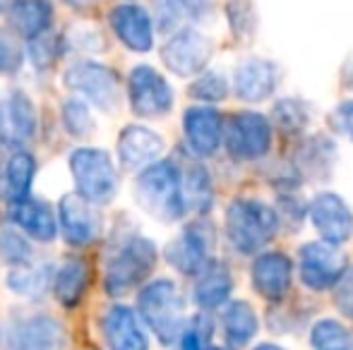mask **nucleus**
Masks as SVG:
<instances>
[{
	"label": "nucleus",
	"instance_id": "nucleus-1",
	"mask_svg": "<svg viewBox=\"0 0 353 350\" xmlns=\"http://www.w3.org/2000/svg\"><path fill=\"white\" fill-rule=\"evenodd\" d=\"M137 204L161 223H173L183 219L188 211L185 195H183V173L181 166L173 161H157L142 168L135 182Z\"/></svg>",
	"mask_w": 353,
	"mask_h": 350
},
{
	"label": "nucleus",
	"instance_id": "nucleus-2",
	"mask_svg": "<svg viewBox=\"0 0 353 350\" xmlns=\"http://www.w3.org/2000/svg\"><path fill=\"white\" fill-rule=\"evenodd\" d=\"M274 206L255 197H236L226 206V235L241 254H255L279 233Z\"/></svg>",
	"mask_w": 353,
	"mask_h": 350
},
{
	"label": "nucleus",
	"instance_id": "nucleus-3",
	"mask_svg": "<svg viewBox=\"0 0 353 350\" xmlns=\"http://www.w3.org/2000/svg\"><path fill=\"white\" fill-rule=\"evenodd\" d=\"M157 245L144 235H125L108 252L103 288L111 298H123L149 278L157 266Z\"/></svg>",
	"mask_w": 353,
	"mask_h": 350
},
{
	"label": "nucleus",
	"instance_id": "nucleus-4",
	"mask_svg": "<svg viewBox=\"0 0 353 350\" xmlns=\"http://www.w3.org/2000/svg\"><path fill=\"white\" fill-rule=\"evenodd\" d=\"M137 309L163 346H171L181 338L185 329V300L171 278H157L144 285L137 295Z\"/></svg>",
	"mask_w": 353,
	"mask_h": 350
},
{
	"label": "nucleus",
	"instance_id": "nucleus-5",
	"mask_svg": "<svg viewBox=\"0 0 353 350\" xmlns=\"http://www.w3.org/2000/svg\"><path fill=\"white\" fill-rule=\"evenodd\" d=\"M70 173L77 192L94 204H108L118 192V171L103 149L82 146L70 154Z\"/></svg>",
	"mask_w": 353,
	"mask_h": 350
},
{
	"label": "nucleus",
	"instance_id": "nucleus-6",
	"mask_svg": "<svg viewBox=\"0 0 353 350\" xmlns=\"http://www.w3.org/2000/svg\"><path fill=\"white\" fill-rule=\"evenodd\" d=\"M63 85L72 94H79L87 103L99 111H116L121 103V80L116 70L94 61L72 63L63 75Z\"/></svg>",
	"mask_w": 353,
	"mask_h": 350
},
{
	"label": "nucleus",
	"instance_id": "nucleus-7",
	"mask_svg": "<svg viewBox=\"0 0 353 350\" xmlns=\"http://www.w3.org/2000/svg\"><path fill=\"white\" fill-rule=\"evenodd\" d=\"M223 144L238 161H257L272 149V122L262 113L241 111L228 118Z\"/></svg>",
	"mask_w": 353,
	"mask_h": 350
},
{
	"label": "nucleus",
	"instance_id": "nucleus-8",
	"mask_svg": "<svg viewBox=\"0 0 353 350\" xmlns=\"http://www.w3.org/2000/svg\"><path fill=\"white\" fill-rule=\"evenodd\" d=\"M298 257H301L298 269H301L303 285L315 290V293L332 290L349 269L346 254L339 250V245H332L327 240H315V243L303 245Z\"/></svg>",
	"mask_w": 353,
	"mask_h": 350
},
{
	"label": "nucleus",
	"instance_id": "nucleus-9",
	"mask_svg": "<svg viewBox=\"0 0 353 350\" xmlns=\"http://www.w3.org/2000/svg\"><path fill=\"white\" fill-rule=\"evenodd\" d=\"M214 46L202 32L192 27L178 29L168 36L161 48V61L173 75L178 77H197L205 72L212 61Z\"/></svg>",
	"mask_w": 353,
	"mask_h": 350
},
{
	"label": "nucleus",
	"instance_id": "nucleus-10",
	"mask_svg": "<svg viewBox=\"0 0 353 350\" xmlns=\"http://www.w3.org/2000/svg\"><path fill=\"white\" fill-rule=\"evenodd\" d=\"M130 108L140 118H161L173 108V89L152 65L132 67L128 77Z\"/></svg>",
	"mask_w": 353,
	"mask_h": 350
},
{
	"label": "nucleus",
	"instance_id": "nucleus-11",
	"mask_svg": "<svg viewBox=\"0 0 353 350\" xmlns=\"http://www.w3.org/2000/svg\"><path fill=\"white\" fill-rule=\"evenodd\" d=\"M58 226L63 230V238L72 248L92 245L101 235V216L97 204L84 199L82 195H65L58 204Z\"/></svg>",
	"mask_w": 353,
	"mask_h": 350
},
{
	"label": "nucleus",
	"instance_id": "nucleus-12",
	"mask_svg": "<svg viewBox=\"0 0 353 350\" xmlns=\"http://www.w3.org/2000/svg\"><path fill=\"white\" fill-rule=\"evenodd\" d=\"M214 245L212 228L207 223H192L178 235L176 240L166 245V259L173 269L185 276H197L207 264L212 262L210 252Z\"/></svg>",
	"mask_w": 353,
	"mask_h": 350
},
{
	"label": "nucleus",
	"instance_id": "nucleus-13",
	"mask_svg": "<svg viewBox=\"0 0 353 350\" xmlns=\"http://www.w3.org/2000/svg\"><path fill=\"white\" fill-rule=\"evenodd\" d=\"M310 223L322 240L332 245H344L353 235V211L351 206L334 192H322L310 201Z\"/></svg>",
	"mask_w": 353,
	"mask_h": 350
},
{
	"label": "nucleus",
	"instance_id": "nucleus-14",
	"mask_svg": "<svg viewBox=\"0 0 353 350\" xmlns=\"http://www.w3.org/2000/svg\"><path fill=\"white\" fill-rule=\"evenodd\" d=\"M63 346H65V329L58 319L46 314L19 319L5 333L8 350H63Z\"/></svg>",
	"mask_w": 353,
	"mask_h": 350
},
{
	"label": "nucleus",
	"instance_id": "nucleus-15",
	"mask_svg": "<svg viewBox=\"0 0 353 350\" xmlns=\"http://www.w3.org/2000/svg\"><path fill=\"white\" fill-rule=\"evenodd\" d=\"M116 39L135 53H149L154 48V17L149 10L135 3H121L108 12Z\"/></svg>",
	"mask_w": 353,
	"mask_h": 350
},
{
	"label": "nucleus",
	"instance_id": "nucleus-16",
	"mask_svg": "<svg viewBox=\"0 0 353 350\" xmlns=\"http://www.w3.org/2000/svg\"><path fill=\"white\" fill-rule=\"evenodd\" d=\"M250 283L260 298L279 303L293 283V262L283 252H262L250 266Z\"/></svg>",
	"mask_w": 353,
	"mask_h": 350
},
{
	"label": "nucleus",
	"instance_id": "nucleus-17",
	"mask_svg": "<svg viewBox=\"0 0 353 350\" xmlns=\"http://www.w3.org/2000/svg\"><path fill=\"white\" fill-rule=\"evenodd\" d=\"M183 132L190 149L200 156H212L223 144L226 122L223 116L212 106H192L183 116Z\"/></svg>",
	"mask_w": 353,
	"mask_h": 350
},
{
	"label": "nucleus",
	"instance_id": "nucleus-18",
	"mask_svg": "<svg viewBox=\"0 0 353 350\" xmlns=\"http://www.w3.org/2000/svg\"><path fill=\"white\" fill-rule=\"evenodd\" d=\"M37 135V108L22 89H12L0 103V142L27 144Z\"/></svg>",
	"mask_w": 353,
	"mask_h": 350
},
{
	"label": "nucleus",
	"instance_id": "nucleus-19",
	"mask_svg": "<svg viewBox=\"0 0 353 350\" xmlns=\"http://www.w3.org/2000/svg\"><path fill=\"white\" fill-rule=\"evenodd\" d=\"M279 85V70L272 61L265 58H248V61L238 63L236 72H233V89L241 101L248 103H260L274 94Z\"/></svg>",
	"mask_w": 353,
	"mask_h": 350
},
{
	"label": "nucleus",
	"instance_id": "nucleus-20",
	"mask_svg": "<svg viewBox=\"0 0 353 350\" xmlns=\"http://www.w3.org/2000/svg\"><path fill=\"white\" fill-rule=\"evenodd\" d=\"M8 216L37 243H51L58 233V214L48 201L39 199V197L29 195L24 199L10 201Z\"/></svg>",
	"mask_w": 353,
	"mask_h": 350
},
{
	"label": "nucleus",
	"instance_id": "nucleus-21",
	"mask_svg": "<svg viewBox=\"0 0 353 350\" xmlns=\"http://www.w3.org/2000/svg\"><path fill=\"white\" fill-rule=\"evenodd\" d=\"M101 333L111 350H149L147 333L140 319L125 305H113L103 312Z\"/></svg>",
	"mask_w": 353,
	"mask_h": 350
},
{
	"label": "nucleus",
	"instance_id": "nucleus-22",
	"mask_svg": "<svg viewBox=\"0 0 353 350\" xmlns=\"http://www.w3.org/2000/svg\"><path fill=\"white\" fill-rule=\"evenodd\" d=\"M163 151V137L142 125H128L118 137V159L125 171H140L157 164Z\"/></svg>",
	"mask_w": 353,
	"mask_h": 350
},
{
	"label": "nucleus",
	"instance_id": "nucleus-23",
	"mask_svg": "<svg viewBox=\"0 0 353 350\" xmlns=\"http://www.w3.org/2000/svg\"><path fill=\"white\" fill-rule=\"evenodd\" d=\"M8 22L17 36L32 39L51 32L53 27V3L51 0H8Z\"/></svg>",
	"mask_w": 353,
	"mask_h": 350
},
{
	"label": "nucleus",
	"instance_id": "nucleus-24",
	"mask_svg": "<svg viewBox=\"0 0 353 350\" xmlns=\"http://www.w3.org/2000/svg\"><path fill=\"white\" fill-rule=\"evenodd\" d=\"M233 293V276L223 262L212 259L205 269L197 274L195 288H192V298L202 309H216L231 298Z\"/></svg>",
	"mask_w": 353,
	"mask_h": 350
},
{
	"label": "nucleus",
	"instance_id": "nucleus-25",
	"mask_svg": "<svg viewBox=\"0 0 353 350\" xmlns=\"http://www.w3.org/2000/svg\"><path fill=\"white\" fill-rule=\"evenodd\" d=\"M51 288H53L56 300L63 305V307H68V309L77 307V305L82 303L87 288H89V269H87V264H84L82 259H77V257L65 259V262L58 266L56 274H53V285H51Z\"/></svg>",
	"mask_w": 353,
	"mask_h": 350
},
{
	"label": "nucleus",
	"instance_id": "nucleus-26",
	"mask_svg": "<svg viewBox=\"0 0 353 350\" xmlns=\"http://www.w3.org/2000/svg\"><path fill=\"white\" fill-rule=\"evenodd\" d=\"M336 161V146L327 137L315 135L312 140H305V144L298 149V168L303 175L312 177L315 182H325L330 177Z\"/></svg>",
	"mask_w": 353,
	"mask_h": 350
},
{
	"label": "nucleus",
	"instance_id": "nucleus-27",
	"mask_svg": "<svg viewBox=\"0 0 353 350\" xmlns=\"http://www.w3.org/2000/svg\"><path fill=\"white\" fill-rule=\"evenodd\" d=\"M223 336L231 343L233 348H243L255 338L257 329H260V322H257V314L252 309L250 303L245 300H233L228 303V307L223 309Z\"/></svg>",
	"mask_w": 353,
	"mask_h": 350
},
{
	"label": "nucleus",
	"instance_id": "nucleus-28",
	"mask_svg": "<svg viewBox=\"0 0 353 350\" xmlns=\"http://www.w3.org/2000/svg\"><path fill=\"white\" fill-rule=\"evenodd\" d=\"M37 175V161L29 151H14L5 164V197L17 201L32 195V182Z\"/></svg>",
	"mask_w": 353,
	"mask_h": 350
},
{
	"label": "nucleus",
	"instance_id": "nucleus-29",
	"mask_svg": "<svg viewBox=\"0 0 353 350\" xmlns=\"http://www.w3.org/2000/svg\"><path fill=\"white\" fill-rule=\"evenodd\" d=\"M181 173H183V195H185L188 209L197 211V214L210 211L214 201V187L205 166L200 161H190L185 168H181Z\"/></svg>",
	"mask_w": 353,
	"mask_h": 350
},
{
	"label": "nucleus",
	"instance_id": "nucleus-30",
	"mask_svg": "<svg viewBox=\"0 0 353 350\" xmlns=\"http://www.w3.org/2000/svg\"><path fill=\"white\" fill-rule=\"evenodd\" d=\"M8 285L22 298H39L48 285H53V274L46 264H19L10 271Z\"/></svg>",
	"mask_w": 353,
	"mask_h": 350
},
{
	"label": "nucleus",
	"instance_id": "nucleus-31",
	"mask_svg": "<svg viewBox=\"0 0 353 350\" xmlns=\"http://www.w3.org/2000/svg\"><path fill=\"white\" fill-rule=\"evenodd\" d=\"M310 106L301 98H279L272 106V120L286 135H301L310 122Z\"/></svg>",
	"mask_w": 353,
	"mask_h": 350
},
{
	"label": "nucleus",
	"instance_id": "nucleus-32",
	"mask_svg": "<svg viewBox=\"0 0 353 350\" xmlns=\"http://www.w3.org/2000/svg\"><path fill=\"white\" fill-rule=\"evenodd\" d=\"M312 350H353L351 331L336 319H317L310 329Z\"/></svg>",
	"mask_w": 353,
	"mask_h": 350
},
{
	"label": "nucleus",
	"instance_id": "nucleus-33",
	"mask_svg": "<svg viewBox=\"0 0 353 350\" xmlns=\"http://www.w3.org/2000/svg\"><path fill=\"white\" fill-rule=\"evenodd\" d=\"M226 19H228V27H231L233 39H238V41H250L257 27L255 8H252L250 0H228Z\"/></svg>",
	"mask_w": 353,
	"mask_h": 350
},
{
	"label": "nucleus",
	"instance_id": "nucleus-34",
	"mask_svg": "<svg viewBox=\"0 0 353 350\" xmlns=\"http://www.w3.org/2000/svg\"><path fill=\"white\" fill-rule=\"evenodd\" d=\"M0 259L10 266L34 262L32 245L27 243V238H22V233H17L10 226H0Z\"/></svg>",
	"mask_w": 353,
	"mask_h": 350
},
{
	"label": "nucleus",
	"instance_id": "nucleus-35",
	"mask_svg": "<svg viewBox=\"0 0 353 350\" xmlns=\"http://www.w3.org/2000/svg\"><path fill=\"white\" fill-rule=\"evenodd\" d=\"M190 96L205 103H219L228 96V82L221 72H202L190 85Z\"/></svg>",
	"mask_w": 353,
	"mask_h": 350
},
{
	"label": "nucleus",
	"instance_id": "nucleus-36",
	"mask_svg": "<svg viewBox=\"0 0 353 350\" xmlns=\"http://www.w3.org/2000/svg\"><path fill=\"white\" fill-rule=\"evenodd\" d=\"M63 122L72 137H87L89 132H94L92 113H89L87 103H82L79 98H68L63 103Z\"/></svg>",
	"mask_w": 353,
	"mask_h": 350
},
{
	"label": "nucleus",
	"instance_id": "nucleus-37",
	"mask_svg": "<svg viewBox=\"0 0 353 350\" xmlns=\"http://www.w3.org/2000/svg\"><path fill=\"white\" fill-rule=\"evenodd\" d=\"M58 53H61V39L53 32H46L29 41V58L37 70H48L56 63Z\"/></svg>",
	"mask_w": 353,
	"mask_h": 350
},
{
	"label": "nucleus",
	"instance_id": "nucleus-38",
	"mask_svg": "<svg viewBox=\"0 0 353 350\" xmlns=\"http://www.w3.org/2000/svg\"><path fill=\"white\" fill-rule=\"evenodd\" d=\"M24 63V48L17 41V34L0 29V75H14Z\"/></svg>",
	"mask_w": 353,
	"mask_h": 350
},
{
	"label": "nucleus",
	"instance_id": "nucleus-39",
	"mask_svg": "<svg viewBox=\"0 0 353 350\" xmlns=\"http://www.w3.org/2000/svg\"><path fill=\"white\" fill-rule=\"evenodd\" d=\"M207 336H210V327H205V317L192 319L178 338V350H207Z\"/></svg>",
	"mask_w": 353,
	"mask_h": 350
},
{
	"label": "nucleus",
	"instance_id": "nucleus-40",
	"mask_svg": "<svg viewBox=\"0 0 353 350\" xmlns=\"http://www.w3.org/2000/svg\"><path fill=\"white\" fill-rule=\"evenodd\" d=\"M332 298L334 305L344 317L353 319V266L346 269V274L339 278V283L332 288Z\"/></svg>",
	"mask_w": 353,
	"mask_h": 350
},
{
	"label": "nucleus",
	"instance_id": "nucleus-41",
	"mask_svg": "<svg viewBox=\"0 0 353 350\" xmlns=\"http://www.w3.org/2000/svg\"><path fill=\"white\" fill-rule=\"evenodd\" d=\"M330 125L353 142V101H344L330 113Z\"/></svg>",
	"mask_w": 353,
	"mask_h": 350
},
{
	"label": "nucleus",
	"instance_id": "nucleus-42",
	"mask_svg": "<svg viewBox=\"0 0 353 350\" xmlns=\"http://www.w3.org/2000/svg\"><path fill=\"white\" fill-rule=\"evenodd\" d=\"M183 10L178 0H157V24L161 32H168L178 24Z\"/></svg>",
	"mask_w": 353,
	"mask_h": 350
},
{
	"label": "nucleus",
	"instance_id": "nucleus-43",
	"mask_svg": "<svg viewBox=\"0 0 353 350\" xmlns=\"http://www.w3.org/2000/svg\"><path fill=\"white\" fill-rule=\"evenodd\" d=\"M183 14H188L190 19H207L214 8V0H178Z\"/></svg>",
	"mask_w": 353,
	"mask_h": 350
},
{
	"label": "nucleus",
	"instance_id": "nucleus-44",
	"mask_svg": "<svg viewBox=\"0 0 353 350\" xmlns=\"http://www.w3.org/2000/svg\"><path fill=\"white\" fill-rule=\"evenodd\" d=\"M65 3L70 5V8H74V10H92L99 0H65Z\"/></svg>",
	"mask_w": 353,
	"mask_h": 350
},
{
	"label": "nucleus",
	"instance_id": "nucleus-45",
	"mask_svg": "<svg viewBox=\"0 0 353 350\" xmlns=\"http://www.w3.org/2000/svg\"><path fill=\"white\" fill-rule=\"evenodd\" d=\"M255 350H283L281 346H274V343H260Z\"/></svg>",
	"mask_w": 353,
	"mask_h": 350
},
{
	"label": "nucleus",
	"instance_id": "nucleus-46",
	"mask_svg": "<svg viewBox=\"0 0 353 350\" xmlns=\"http://www.w3.org/2000/svg\"><path fill=\"white\" fill-rule=\"evenodd\" d=\"M207 350H228V348H221V346H212V348H207Z\"/></svg>",
	"mask_w": 353,
	"mask_h": 350
},
{
	"label": "nucleus",
	"instance_id": "nucleus-47",
	"mask_svg": "<svg viewBox=\"0 0 353 350\" xmlns=\"http://www.w3.org/2000/svg\"><path fill=\"white\" fill-rule=\"evenodd\" d=\"M0 164H3V149H0Z\"/></svg>",
	"mask_w": 353,
	"mask_h": 350
},
{
	"label": "nucleus",
	"instance_id": "nucleus-48",
	"mask_svg": "<svg viewBox=\"0 0 353 350\" xmlns=\"http://www.w3.org/2000/svg\"><path fill=\"white\" fill-rule=\"evenodd\" d=\"M123 3H135V0H123Z\"/></svg>",
	"mask_w": 353,
	"mask_h": 350
},
{
	"label": "nucleus",
	"instance_id": "nucleus-49",
	"mask_svg": "<svg viewBox=\"0 0 353 350\" xmlns=\"http://www.w3.org/2000/svg\"><path fill=\"white\" fill-rule=\"evenodd\" d=\"M0 10H3V0H0Z\"/></svg>",
	"mask_w": 353,
	"mask_h": 350
}]
</instances>
